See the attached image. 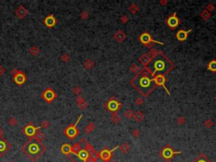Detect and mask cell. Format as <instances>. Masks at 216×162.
I'll return each instance as SVG.
<instances>
[{
	"label": "cell",
	"mask_w": 216,
	"mask_h": 162,
	"mask_svg": "<svg viewBox=\"0 0 216 162\" xmlns=\"http://www.w3.org/2000/svg\"><path fill=\"white\" fill-rule=\"evenodd\" d=\"M14 82H15L17 84L20 85V84H23L25 82L26 77H25V74L23 73V72L19 71V73L14 77Z\"/></svg>",
	"instance_id": "cell-6"
},
{
	"label": "cell",
	"mask_w": 216,
	"mask_h": 162,
	"mask_svg": "<svg viewBox=\"0 0 216 162\" xmlns=\"http://www.w3.org/2000/svg\"><path fill=\"white\" fill-rule=\"evenodd\" d=\"M28 13H29L28 10H27L26 8H25L24 6H22V5L20 6V7H18V8L15 10L16 15L18 16L19 18H20V19H23L25 15H27V14H28Z\"/></svg>",
	"instance_id": "cell-11"
},
{
	"label": "cell",
	"mask_w": 216,
	"mask_h": 162,
	"mask_svg": "<svg viewBox=\"0 0 216 162\" xmlns=\"http://www.w3.org/2000/svg\"><path fill=\"white\" fill-rule=\"evenodd\" d=\"M106 162H112V161H106Z\"/></svg>",
	"instance_id": "cell-31"
},
{
	"label": "cell",
	"mask_w": 216,
	"mask_h": 162,
	"mask_svg": "<svg viewBox=\"0 0 216 162\" xmlns=\"http://www.w3.org/2000/svg\"><path fill=\"white\" fill-rule=\"evenodd\" d=\"M30 53L33 56H36V55L39 53V49H38L36 46H32V47L30 49Z\"/></svg>",
	"instance_id": "cell-24"
},
{
	"label": "cell",
	"mask_w": 216,
	"mask_h": 162,
	"mask_svg": "<svg viewBox=\"0 0 216 162\" xmlns=\"http://www.w3.org/2000/svg\"><path fill=\"white\" fill-rule=\"evenodd\" d=\"M62 152L63 153V154H65V155H68L69 154L70 152H71V147H70L69 145H68V144H63V146H62Z\"/></svg>",
	"instance_id": "cell-18"
},
{
	"label": "cell",
	"mask_w": 216,
	"mask_h": 162,
	"mask_svg": "<svg viewBox=\"0 0 216 162\" xmlns=\"http://www.w3.org/2000/svg\"><path fill=\"white\" fill-rule=\"evenodd\" d=\"M192 162H210V161H209V160L207 159V157H205L204 155H199Z\"/></svg>",
	"instance_id": "cell-19"
},
{
	"label": "cell",
	"mask_w": 216,
	"mask_h": 162,
	"mask_svg": "<svg viewBox=\"0 0 216 162\" xmlns=\"http://www.w3.org/2000/svg\"><path fill=\"white\" fill-rule=\"evenodd\" d=\"M17 123H18V121L16 120L15 118H10L9 120H8V124H9L10 126H12V127H14V126H15Z\"/></svg>",
	"instance_id": "cell-25"
},
{
	"label": "cell",
	"mask_w": 216,
	"mask_h": 162,
	"mask_svg": "<svg viewBox=\"0 0 216 162\" xmlns=\"http://www.w3.org/2000/svg\"><path fill=\"white\" fill-rule=\"evenodd\" d=\"M50 126V124H49V122L47 121H43L42 123V127H43V128H47V127Z\"/></svg>",
	"instance_id": "cell-26"
},
{
	"label": "cell",
	"mask_w": 216,
	"mask_h": 162,
	"mask_svg": "<svg viewBox=\"0 0 216 162\" xmlns=\"http://www.w3.org/2000/svg\"><path fill=\"white\" fill-rule=\"evenodd\" d=\"M68 59H69V57L67 54H63V57H62V60H63L64 62H67Z\"/></svg>",
	"instance_id": "cell-27"
},
{
	"label": "cell",
	"mask_w": 216,
	"mask_h": 162,
	"mask_svg": "<svg viewBox=\"0 0 216 162\" xmlns=\"http://www.w3.org/2000/svg\"><path fill=\"white\" fill-rule=\"evenodd\" d=\"M140 40L141 42H143L144 44L145 45H148L149 42H157V43H160V44H163L162 42H159V41H156V40H153L151 39V37L150 35L148 33H144L140 36Z\"/></svg>",
	"instance_id": "cell-8"
},
{
	"label": "cell",
	"mask_w": 216,
	"mask_h": 162,
	"mask_svg": "<svg viewBox=\"0 0 216 162\" xmlns=\"http://www.w3.org/2000/svg\"><path fill=\"white\" fill-rule=\"evenodd\" d=\"M80 150H81V148L80 147L79 144H74V146L71 147V152H73L75 155H78Z\"/></svg>",
	"instance_id": "cell-21"
},
{
	"label": "cell",
	"mask_w": 216,
	"mask_h": 162,
	"mask_svg": "<svg viewBox=\"0 0 216 162\" xmlns=\"http://www.w3.org/2000/svg\"><path fill=\"white\" fill-rule=\"evenodd\" d=\"M39 129V127H35L34 126L31 125V123H30L28 126L25 127V129L23 130V132H25V134L27 136H34L36 133V132Z\"/></svg>",
	"instance_id": "cell-10"
},
{
	"label": "cell",
	"mask_w": 216,
	"mask_h": 162,
	"mask_svg": "<svg viewBox=\"0 0 216 162\" xmlns=\"http://www.w3.org/2000/svg\"><path fill=\"white\" fill-rule=\"evenodd\" d=\"M154 80H155V82L156 83V84H158L159 85H163L164 88L166 89V86H165V84H164L165 81H166V79H165L164 76H162V75H157L155 79H154Z\"/></svg>",
	"instance_id": "cell-15"
},
{
	"label": "cell",
	"mask_w": 216,
	"mask_h": 162,
	"mask_svg": "<svg viewBox=\"0 0 216 162\" xmlns=\"http://www.w3.org/2000/svg\"><path fill=\"white\" fill-rule=\"evenodd\" d=\"M81 118H82V116L80 117V118L78 119V121L76 122V123L74 126L70 125L69 127H67V128L65 129V131H64V133H66V135H67L68 137L70 138V139H73V138H74L77 136V134L79 133V131L76 128V126H77V124H78L79 122H80Z\"/></svg>",
	"instance_id": "cell-3"
},
{
	"label": "cell",
	"mask_w": 216,
	"mask_h": 162,
	"mask_svg": "<svg viewBox=\"0 0 216 162\" xmlns=\"http://www.w3.org/2000/svg\"><path fill=\"white\" fill-rule=\"evenodd\" d=\"M3 130L2 129V128H0V137H1L2 135H3Z\"/></svg>",
	"instance_id": "cell-30"
},
{
	"label": "cell",
	"mask_w": 216,
	"mask_h": 162,
	"mask_svg": "<svg viewBox=\"0 0 216 162\" xmlns=\"http://www.w3.org/2000/svg\"><path fill=\"white\" fill-rule=\"evenodd\" d=\"M18 73H19V70H18V69H13L12 71H11V74H12V75L14 76H14H15Z\"/></svg>",
	"instance_id": "cell-28"
},
{
	"label": "cell",
	"mask_w": 216,
	"mask_h": 162,
	"mask_svg": "<svg viewBox=\"0 0 216 162\" xmlns=\"http://www.w3.org/2000/svg\"><path fill=\"white\" fill-rule=\"evenodd\" d=\"M29 150L31 151L32 154H36V153L39 151V147L36 145V144H31V145L29 146Z\"/></svg>",
	"instance_id": "cell-20"
},
{
	"label": "cell",
	"mask_w": 216,
	"mask_h": 162,
	"mask_svg": "<svg viewBox=\"0 0 216 162\" xmlns=\"http://www.w3.org/2000/svg\"><path fill=\"white\" fill-rule=\"evenodd\" d=\"M178 154H181V152H175V151H173L172 148H165L161 152L162 157L165 160H166V161H170L175 155Z\"/></svg>",
	"instance_id": "cell-4"
},
{
	"label": "cell",
	"mask_w": 216,
	"mask_h": 162,
	"mask_svg": "<svg viewBox=\"0 0 216 162\" xmlns=\"http://www.w3.org/2000/svg\"><path fill=\"white\" fill-rule=\"evenodd\" d=\"M117 149H118V147H116V148L112 149V150H104L101 151V153L100 154V157H101V159L103 160V161H109V160L111 159V157H112V153L113 152L114 150H116Z\"/></svg>",
	"instance_id": "cell-7"
},
{
	"label": "cell",
	"mask_w": 216,
	"mask_h": 162,
	"mask_svg": "<svg viewBox=\"0 0 216 162\" xmlns=\"http://www.w3.org/2000/svg\"><path fill=\"white\" fill-rule=\"evenodd\" d=\"M173 64L166 55L163 53H158L150 60L148 64V69L152 72V76L162 75L164 76L172 69Z\"/></svg>",
	"instance_id": "cell-1"
},
{
	"label": "cell",
	"mask_w": 216,
	"mask_h": 162,
	"mask_svg": "<svg viewBox=\"0 0 216 162\" xmlns=\"http://www.w3.org/2000/svg\"><path fill=\"white\" fill-rule=\"evenodd\" d=\"M77 155H78L79 158H80V160H82V161H84L85 162L86 161L89 157L88 151H87L86 150H81Z\"/></svg>",
	"instance_id": "cell-14"
},
{
	"label": "cell",
	"mask_w": 216,
	"mask_h": 162,
	"mask_svg": "<svg viewBox=\"0 0 216 162\" xmlns=\"http://www.w3.org/2000/svg\"><path fill=\"white\" fill-rule=\"evenodd\" d=\"M108 108L109 110L114 112V111L118 109V104L117 101H110V103L108 104Z\"/></svg>",
	"instance_id": "cell-17"
},
{
	"label": "cell",
	"mask_w": 216,
	"mask_h": 162,
	"mask_svg": "<svg viewBox=\"0 0 216 162\" xmlns=\"http://www.w3.org/2000/svg\"><path fill=\"white\" fill-rule=\"evenodd\" d=\"M3 73H4V69H3V66L0 65V75H2V74H3Z\"/></svg>",
	"instance_id": "cell-29"
},
{
	"label": "cell",
	"mask_w": 216,
	"mask_h": 162,
	"mask_svg": "<svg viewBox=\"0 0 216 162\" xmlns=\"http://www.w3.org/2000/svg\"><path fill=\"white\" fill-rule=\"evenodd\" d=\"M208 68H209V70H211V71L215 72L216 71V61L214 60L212 62H210L208 65Z\"/></svg>",
	"instance_id": "cell-22"
},
{
	"label": "cell",
	"mask_w": 216,
	"mask_h": 162,
	"mask_svg": "<svg viewBox=\"0 0 216 162\" xmlns=\"http://www.w3.org/2000/svg\"><path fill=\"white\" fill-rule=\"evenodd\" d=\"M45 24L49 27H52L53 25L56 24V20H55V18L53 17L52 14H50V15H48L45 19Z\"/></svg>",
	"instance_id": "cell-13"
},
{
	"label": "cell",
	"mask_w": 216,
	"mask_h": 162,
	"mask_svg": "<svg viewBox=\"0 0 216 162\" xmlns=\"http://www.w3.org/2000/svg\"><path fill=\"white\" fill-rule=\"evenodd\" d=\"M131 83L144 95H147V94L155 88V80L144 74L136 76Z\"/></svg>",
	"instance_id": "cell-2"
},
{
	"label": "cell",
	"mask_w": 216,
	"mask_h": 162,
	"mask_svg": "<svg viewBox=\"0 0 216 162\" xmlns=\"http://www.w3.org/2000/svg\"><path fill=\"white\" fill-rule=\"evenodd\" d=\"M34 137H35V139L36 140V141L41 143V142H42V140L43 139L44 135H43V133H42L41 131H39V129H38L37 131L36 132V133H35V135H34Z\"/></svg>",
	"instance_id": "cell-16"
},
{
	"label": "cell",
	"mask_w": 216,
	"mask_h": 162,
	"mask_svg": "<svg viewBox=\"0 0 216 162\" xmlns=\"http://www.w3.org/2000/svg\"><path fill=\"white\" fill-rule=\"evenodd\" d=\"M192 31V30H189V31H182V30L179 31L178 32H177V34H176L177 39H178L179 40H181V41L185 40L186 39H187V36H188V33H190Z\"/></svg>",
	"instance_id": "cell-12"
},
{
	"label": "cell",
	"mask_w": 216,
	"mask_h": 162,
	"mask_svg": "<svg viewBox=\"0 0 216 162\" xmlns=\"http://www.w3.org/2000/svg\"><path fill=\"white\" fill-rule=\"evenodd\" d=\"M42 96L43 97L46 101H48L49 103H50L54 98L57 97V95L52 89H47L45 90V92L42 94Z\"/></svg>",
	"instance_id": "cell-5"
},
{
	"label": "cell",
	"mask_w": 216,
	"mask_h": 162,
	"mask_svg": "<svg viewBox=\"0 0 216 162\" xmlns=\"http://www.w3.org/2000/svg\"><path fill=\"white\" fill-rule=\"evenodd\" d=\"M8 149H6V141H0V155H2V152L4 153Z\"/></svg>",
	"instance_id": "cell-23"
},
{
	"label": "cell",
	"mask_w": 216,
	"mask_h": 162,
	"mask_svg": "<svg viewBox=\"0 0 216 162\" xmlns=\"http://www.w3.org/2000/svg\"><path fill=\"white\" fill-rule=\"evenodd\" d=\"M167 25L171 27V28H173V29H175L176 26H178L179 20L176 18V14H174L172 16H171L170 18L168 19V20H167Z\"/></svg>",
	"instance_id": "cell-9"
}]
</instances>
